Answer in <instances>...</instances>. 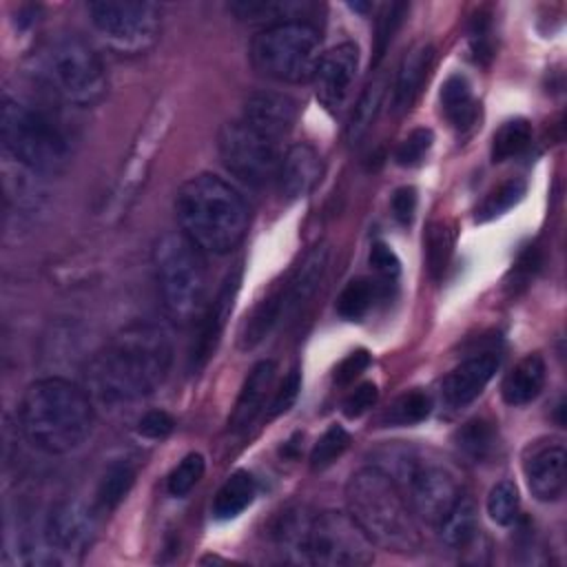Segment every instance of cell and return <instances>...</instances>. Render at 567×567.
Returning a JSON list of instances; mask_svg holds the SVG:
<instances>
[{
    "label": "cell",
    "mask_w": 567,
    "mask_h": 567,
    "mask_svg": "<svg viewBox=\"0 0 567 567\" xmlns=\"http://www.w3.org/2000/svg\"><path fill=\"white\" fill-rule=\"evenodd\" d=\"M370 266H372V270L379 275V279H383V281H394L396 277H399V272H401V261H399V257H396V252L388 246V244H383V241H377V244H372V248H370Z\"/></svg>",
    "instance_id": "obj_44"
},
{
    "label": "cell",
    "mask_w": 567,
    "mask_h": 567,
    "mask_svg": "<svg viewBox=\"0 0 567 567\" xmlns=\"http://www.w3.org/2000/svg\"><path fill=\"white\" fill-rule=\"evenodd\" d=\"M217 153L230 175L252 188H264L277 179V142L250 128L244 120L226 122L217 133Z\"/></svg>",
    "instance_id": "obj_12"
},
{
    "label": "cell",
    "mask_w": 567,
    "mask_h": 567,
    "mask_svg": "<svg viewBox=\"0 0 567 567\" xmlns=\"http://www.w3.org/2000/svg\"><path fill=\"white\" fill-rule=\"evenodd\" d=\"M383 465H374L390 474L403 489L408 505L416 518L439 527L463 489L454 472L432 458H423L412 450H388L381 454Z\"/></svg>",
    "instance_id": "obj_8"
},
{
    "label": "cell",
    "mask_w": 567,
    "mask_h": 567,
    "mask_svg": "<svg viewBox=\"0 0 567 567\" xmlns=\"http://www.w3.org/2000/svg\"><path fill=\"white\" fill-rule=\"evenodd\" d=\"M250 128L277 142L288 135L297 122V102L277 91H257L246 97L241 117Z\"/></svg>",
    "instance_id": "obj_17"
},
{
    "label": "cell",
    "mask_w": 567,
    "mask_h": 567,
    "mask_svg": "<svg viewBox=\"0 0 567 567\" xmlns=\"http://www.w3.org/2000/svg\"><path fill=\"white\" fill-rule=\"evenodd\" d=\"M374 560V543L350 516V512L326 509L312 514L303 565L321 567H361Z\"/></svg>",
    "instance_id": "obj_11"
},
{
    "label": "cell",
    "mask_w": 567,
    "mask_h": 567,
    "mask_svg": "<svg viewBox=\"0 0 567 567\" xmlns=\"http://www.w3.org/2000/svg\"><path fill=\"white\" fill-rule=\"evenodd\" d=\"M432 144H434V133H432V128L419 126V128H414L412 133H408V137L399 144V148H396V153H394V159H396V164L403 166V168L419 166V164L427 157Z\"/></svg>",
    "instance_id": "obj_42"
},
{
    "label": "cell",
    "mask_w": 567,
    "mask_h": 567,
    "mask_svg": "<svg viewBox=\"0 0 567 567\" xmlns=\"http://www.w3.org/2000/svg\"><path fill=\"white\" fill-rule=\"evenodd\" d=\"M275 372H277V365L270 359L259 361L248 372V377H246V381H244V385L239 390V396L235 401L233 414L228 419V430L230 432H244L259 416V412L264 410L266 396H268V392L272 388Z\"/></svg>",
    "instance_id": "obj_22"
},
{
    "label": "cell",
    "mask_w": 567,
    "mask_h": 567,
    "mask_svg": "<svg viewBox=\"0 0 567 567\" xmlns=\"http://www.w3.org/2000/svg\"><path fill=\"white\" fill-rule=\"evenodd\" d=\"M24 439L47 454H69L82 447L95 427L91 394L62 377L33 381L18 408Z\"/></svg>",
    "instance_id": "obj_2"
},
{
    "label": "cell",
    "mask_w": 567,
    "mask_h": 567,
    "mask_svg": "<svg viewBox=\"0 0 567 567\" xmlns=\"http://www.w3.org/2000/svg\"><path fill=\"white\" fill-rule=\"evenodd\" d=\"M456 447L474 463L489 461L498 447V432L487 419H472L463 423L454 434Z\"/></svg>",
    "instance_id": "obj_32"
},
{
    "label": "cell",
    "mask_w": 567,
    "mask_h": 567,
    "mask_svg": "<svg viewBox=\"0 0 567 567\" xmlns=\"http://www.w3.org/2000/svg\"><path fill=\"white\" fill-rule=\"evenodd\" d=\"M454 230L447 221H434L425 235V266L432 279H439L452 257Z\"/></svg>",
    "instance_id": "obj_36"
},
{
    "label": "cell",
    "mask_w": 567,
    "mask_h": 567,
    "mask_svg": "<svg viewBox=\"0 0 567 567\" xmlns=\"http://www.w3.org/2000/svg\"><path fill=\"white\" fill-rule=\"evenodd\" d=\"M312 514L308 509H288L281 514L277 527H275V543L284 560L303 565V549H306V536L310 527Z\"/></svg>",
    "instance_id": "obj_31"
},
{
    "label": "cell",
    "mask_w": 567,
    "mask_h": 567,
    "mask_svg": "<svg viewBox=\"0 0 567 567\" xmlns=\"http://www.w3.org/2000/svg\"><path fill=\"white\" fill-rule=\"evenodd\" d=\"M525 188H527L525 182L518 177H512V179L498 184L492 193H487V197L476 208V221L494 219V217L503 215L505 210H509L512 206H516L523 199Z\"/></svg>",
    "instance_id": "obj_37"
},
{
    "label": "cell",
    "mask_w": 567,
    "mask_h": 567,
    "mask_svg": "<svg viewBox=\"0 0 567 567\" xmlns=\"http://www.w3.org/2000/svg\"><path fill=\"white\" fill-rule=\"evenodd\" d=\"M346 503L374 545L394 554L419 551L421 536L414 514L390 474L374 465L354 472L346 485Z\"/></svg>",
    "instance_id": "obj_4"
},
{
    "label": "cell",
    "mask_w": 567,
    "mask_h": 567,
    "mask_svg": "<svg viewBox=\"0 0 567 567\" xmlns=\"http://www.w3.org/2000/svg\"><path fill=\"white\" fill-rule=\"evenodd\" d=\"M330 259V246L328 241H321L312 246L301 264L292 270V275L284 281V319L295 317L317 292V288L323 281V275L328 270Z\"/></svg>",
    "instance_id": "obj_19"
},
{
    "label": "cell",
    "mask_w": 567,
    "mask_h": 567,
    "mask_svg": "<svg viewBox=\"0 0 567 567\" xmlns=\"http://www.w3.org/2000/svg\"><path fill=\"white\" fill-rule=\"evenodd\" d=\"M439 532H441V540L454 551H465L476 543L481 532L478 516H476V505L467 494H461V498L454 503L447 516L439 523Z\"/></svg>",
    "instance_id": "obj_27"
},
{
    "label": "cell",
    "mask_w": 567,
    "mask_h": 567,
    "mask_svg": "<svg viewBox=\"0 0 567 567\" xmlns=\"http://www.w3.org/2000/svg\"><path fill=\"white\" fill-rule=\"evenodd\" d=\"M255 494H257L255 478L246 470H237L217 489L210 512L217 520L237 518L255 501Z\"/></svg>",
    "instance_id": "obj_29"
},
{
    "label": "cell",
    "mask_w": 567,
    "mask_h": 567,
    "mask_svg": "<svg viewBox=\"0 0 567 567\" xmlns=\"http://www.w3.org/2000/svg\"><path fill=\"white\" fill-rule=\"evenodd\" d=\"M441 111L450 126L458 133L470 131L476 124L478 117V104L474 100L472 86L465 75L452 73L443 84H441Z\"/></svg>",
    "instance_id": "obj_24"
},
{
    "label": "cell",
    "mask_w": 567,
    "mask_h": 567,
    "mask_svg": "<svg viewBox=\"0 0 567 567\" xmlns=\"http://www.w3.org/2000/svg\"><path fill=\"white\" fill-rule=\"evenodd\" d=\"M97 532V509L80 501L55 503L40 529V536L58 565L75 563L91 547Z\"/></svg>",
    "instance_id": "obj_13"
},
{
    "label": "cell",
    "mask_w": 567,
    "mask_h": 567,
    "mask_svg": "<svg viewBox=\"0 0 567 567\" xmlns=\"http://www.w3.org/2000/svg\"><path fill=\"white\" fill-rule=\"evenodd\" d=\"M299 390H301V374H299V370H290L284 377V381L279 383V388L275 390L272 399H270L268 419H275V416L288 412L295 405V401L299 396Z\"/></svg>",
    "instance_id": "obj_43"
},
{
    "label": "cell",
    "mask_w": 567,
    "mask_h": 567,
    "mask_svg": "<svg viewBox=\"0 0 567 567\" xmlns=\"http://www.w3.org/2000/svg\"><path fill=\"white\" fill-rule=\"evenodd\" d=\"M239 284H241V266L237 264L228 275L226 279L221 281L219 290L215 292V297L206 303V308L202 310L199 319L195 321L197 323V334H195V341L190 346V352H188V368L190 372H199L208 359L213 357L217 343H219V337L226 328V321L233 312V306H235V297L239 292Z\"/></svg>",
    "instance_id": "obj_14"
},
{
    "label": "cell",
    "mask_w": 567,
    "mask_h": 567,
    "mask_svg": "<svg viewBox=\"0 0 567 567\" xmlns=\"http://www.w3.org/2000/svg\"><path fill=\"white\" fill-rule=\"evenodd\" d=\"M520 498L512 481H498L487 494V514L496 525H512L518 516Z\"/></svg>",
    "instance_id": "obj_39"
},
{
    "label": "cell",
    "mask_w": 567,
    "mask_h": 567,
    "mask_svg": "<svg viewBox=\"0 0 567 567\" xmlns=\"http://www.w3.org/2000/svg\"><path fill=\"white\" fill-rule=\"evenodd\" d=\"M321 58V38L308 20L264 27L250 42L252 66L275 82L299 84L312 80Z\"/></svg>",
    "instance_id": "obj_9"
},
{
    "label": "cell",
    "mask_w": 567,
    "mask_h": 567,
    "mask_svg": "<svg viewBox=\"0 0 567 567\" xmlns=\"http://www.w3.org/2000/svg\"><path fill=\"white\" fill-rule=\"evenodd\" d=\"M173 368V343L155 323H133L117 332L91 361L89 392L109 405L151 396Z\"/></svg>",
    "instance_id": "obj_1"
},
{
    "label": "cell",
    "mask_w": 567,
    "mask_h": 567,
    "mask_svg": "<svg viewBox=\"0 0 567 567\" xmlns=\"http://www.w3.org/2000/svg\"><path fill=\"white\" fill-rule=\"evenodd\" d=\"M228 9L244 22L272 27L281 22L303 20L306 13L312 9V4L297 2V0H239V2H230Z\"/></svg>",
    "instance_id": "obj_25"
},
{
    "label": "cell",
    "mask_w": 567,
    "mask_h": 567,
    "mask_svg": "<svg viewBox=\"0 0 567 567\" xmlns=\"http://www.w3.org/2000/svg\"><path fill=\"white\" fill-rule=\"evenodd\" d=\"M545 385V361L540 354L523 357L503 379L501 396L507 405H527L532 403Z\"/></svg>",
    "instance_id": "obj_23"
},
{
    "label": "cell",
    "mask_w": 567,
    "mask_h": 567,
    "mask_svg": "<svg viewBox=\"0 0 567 567\" xmlns=\"http://www.w3.org/2000/svg\"><path fill=\"white\" fill-rule=\"evenodd\" d=\"M498 354L483 352L456 365L441 383L445 403L450 408H465L467 403H472L487 388L498 370Z\"/></svg>",
    "instance_id": "obj_18"
},
{
    "label": "cell",
    "mask_w": 567,
    "mask_h": 567,
    "mask_svg": "<svg viewBox=\"0 0 567 567\" xmlns=\"http://www.w3.org/2000/svg\"><path fill=\"white\" fill-rule=\"evenodd\" d=\"M102 42L120 55H144L162 31V9L146 0H100L86 4Z\"/></svg>",
    "instance_id": "obj_10"
},
{
    "label": "cell",
    "mask_w": 567,
    "mask_h": 567,
    "mask_svg": "<svg viewBox=\"0 0 567 567\" xmlns=\"http://www.w3.org/2000/svg\"><path fill=\"white\" fill-rule=\"evenodd\" d=\"M319 173H321V159L310 144L301 142L290 146L281 157L279 171H277L281 197L288 202L301 199L315 186V182L319 179Z\"/></svg>",
    "instance_id": "obj_21"
},
{
    "label": "cell",
    "mask_w": 567,
    "mask_h": 567,
    "mask_svg": "<svg viewBox=\"0 0 567 567\" xmlns=\"http://www.w3.org/2000/svg\"><path fill=\"white\" fill-rule=\"evenodd\" d=\"M432 412V396L425 390H410L394 399V403L385 410L383 423L385 425H414L430 416Z\"/></svg>",
    "instance_id": "obj_35"
},
{
    "label": "cell",
    "mask_w": 567,
    "mask_h": 567,
    "mask_svg": "<svg viewBox=\"0 0 567 567\" xmlns=\"http://www.w3.org/2000/svg\"><path fill=\"white\" fill-rule=\"evenodd\" d=\"M390 281L372 279V277H357L346 284L337 299V312L346 321H361L374 303L388 295Z\"/></svg>",
    "instance_id": "obj_28"
},
{
    "label": "cell",
    "mask_w": 567,
    "mask_h": 567,
    "mask_svg": "<svg viewBox=\"0 0 567 567\" xmlns=\"http://www.w3.org/2000/svg\"><path fill=\"white\" fill-rule=\"evenodd\" d=\"M133 483H135V467L128 461H117L109 465V470L102 474L97 485V494H95L97 509L102 512L115 509L126 498Z\"/></svg>",
    "instance_id": "obj_33"
},
{
    "label": "cell",
    "mask_w": 567,
    "mask_h": 567,
    "mask_svg": "<svg viewBox=\"0 0 567 567\" xmlns=\"http://www.w3.org/2000/svg\"><path fill=\"white\" fill-rule=\"evenodd\" d=\"M0 135L4 155L42 177L64 171L69 162L64 131L47 111L29 102L2 100Z\"/></svg>",
    "instance_id": "obj_7"
},
{
    "label": "cell",
    "mask_w": 567,
    "mask_h": 567,
    "mask_svg": "<svg viewBox=\"0 0 567 567\" xmlns=\"http://www.w3.org/2000/svg\"><path fill=\"white\" fill-rule=\"evenodd\" d=\"M357 73H359V47L357 44L343 42V44H337L330 51L321 53V58L315 66V73H312L317 100L330 113H339L352 93Z\"/></svg>",
    "instance_id": "obj_15"
},
{
    "label": "cell",
    "mask_w": 567,
    "mask_h": 567,
    "mask_svg": "<svg viewBox=\"0 0 567 567\" xmlns=\"http://www.w3.org/2000/svg\"><path fill=\"white\" fill-rule=\"evenodd\" d=\"M405 11H408V4H403V2H390V4H383V7H381L379 18H377L374 62H379V60L385 55V51H388V47H390L394 33H396V29H399L401 22H403Z\"/></svg>",
    "instance_id": "obj_41"
},
{
    "label": "cell",
    "mask_w": 567,
    "mask_h": 567,
    "mask_svg": "<svg viewBox=\"0 0 567 567\" xmlns=\"http://www.w3.org/2000/svg\"><path fill=\"white\" fill-rule=\"evenodd\" d=\"M532 142V124L525 117L507 120L492 137V159L505 162L520 155Z\"/></svg>",
    "instance_id": "obj_34"
},
{
    "label": "cell",
    "mask_w": 567,
    "mask_h": 567,
    "mask_svg": "<svg viewBox=\"0 0 567 567\" xmlns=\"http://www.w3.org/2000/svg\"><path fill=\"white\" fill-rule=\"evenodd\" d=\"M350 445V434L332 423L319 439L317 443L312 445V452H310V467L317 472V470H326L330 467Z\"/></svg>",
    "instance_id": "obj_38"
},
{
    "label": "cell",
    "mask_w": 567,
    "mask_h": 567,
    "mask_svg": "<svg viewBox=\"0 0 567 567\" xmlns=\"http://www.w3.org/2000/svg\"><path fill=\"white\" fill-rule=\"evenodd\" d=\"M370 365V354L365 350H354L350 352L346 359L339 361V365L332 372L334 383L339 385H348L352 383L361 372H365V368Z\"/></svg>",
    "instance_id": "obj_47"
},
{
    "label": "cell",
    "mask_w": 567,
    "mask_h": 567,
    "mask_svg": "<svg viewBox=\"0 0 567 567\" xmlns=\"http://www.w3.org/2000/svg\"><path fill=\"white\" fill-rule=\"evenodd\" d=\"M385 89H388V78L379 75L359 95V100L350 113L348 126H346V140L350 144H359L365 137V133L372 128V124L377 122L381 106H383Z\"/></svg>",
    "instance_id": "obj_30"
},
{
    "label": "cell",
    "mask_w": 567,
    "mask_h": 567,
    "mask_svg": "<svg viewBox=\"0 0 567 567\" xmlns=\"http://www.w3.org/2000/svg\"><path fill=\"white\" fill-rule=\"evenodd\" d=\"M173 427H175V421L166 410H148L137 421V434L153 441L166 439L173 432Z\"/></svg>",
    "instance_id": "obj_46"
},
{
    "label": "cell",
    "mask_w": 567,
    "mask_h": 567,
    "mask_svg": "<svg viewBox=\"0 0 567 567\" xmlns=\"http://www.w3.org/2000/svg\"><path fill=\"white\" fill-rule=\"evenodd\" d=\"M392 215L401 226H410L416 213V188L414 186H401L394 190L392 199Z\"/></svg>",
    "instance_id": "obj_48"
},
{
    "label": "cell",
    "mask_w": 567,
    "mask_h": 567,
    "mask_svg": "<svg viewBox=\"0 0 567 567\" xmlns=\"http://www.w3.org/2000/svg\"><path fill=\"white\" fill-rule=\"evenodd\" d=\"M204 470H206V461L199 452L186 454L168 474V481H166L168 494L175 498H184L202 481Z\"/></svg>",
    "instance_id": "obj_40"
},
{
    "label": "cell",
    "mask_w": 567,
    "mask_h": 567,
    "mask_svg": "<svg viewBox=\"0 0 567 567\" xmlns=\"http://www.w3.org/2000/svg\"><path fill=\"white\" fill-rule=\"evenodd\" d=\"M565 445L558 439H536L523 452V476L532 496L554 503L565 492Z\"/></svg>",
    "instance_id": "obj_16"
},
{
    "label": "cell",
    "mask_w": 567,
    "mask_h": 567,
    "mask_svg": "<svg viewBox=\"0 0 567 567\" xmlns=\"http://www.w3.org/2000/svg\"><path fill=\"white\" fill-rule=\"evenodd\" d=\"M432 62H434V47L427 40L416 42L401 58L396 66L394 84H392V100H390L394 113H405L412 109L414 100L419 97L427 80Z\"/></svg>",
    "instance_id": "obj_20"
},
{
    "label": "cell",
    "mask_w": 567,
    "mask_h": 567,
    "mask_svg": "<svg viewBox=\"0 0 567 567\" xmlns=\"http://www.w3.org/2000/svg\"><path fill=\"white\" fill-rule=\"evenodd\" d=\"M153 270L166 317L177 326L195 323L208 292L204 252L182 233H164L153 246Z\"/></svg>",
    "instance_id": "obj_6"
},
{
    "label": "cell",
    "mask_w": 567,
    "mask_h": 567,
    "mask_svg": "<svg viewBox=\"0 0 567 567\" xmlns=\"http://www.w3.org/2000/svg\"><path fill=\"white\" fill-rule=\"evenodd\" d=\"M179 233L202 252L228 255L250 228V208L246 199L226 179L213 173H199L186 179L175 197Z\"/></svg>",
    "instance_id": "obj_3"
},
{
    "label": "cell",
    "mask_w": 567,
    "mask_h": 567,
    "mask_svg": "<svg viewBox=\"0 0 567 567\" xmlns=\"http://www.w3.org/2000/svg\"><path fill=\"white\" fill-rule=\"evenodd\" d=\"M284 317V284L275 286L246 317L239 330V350H252Z\"/></svg>",
    "instance_id": "obj_26"
},
{
    "label": "cell",
    "mask_w": 567,
    "mask_h": 567,
    "mask_svg": "<svg viewBox=\"0 0 567 567\" xmlns=\"http://www.w3.org/2000/svg\"><path fill=\"white\" fill-rule=\"evenodd\" d=\"M377 399H379L377 385L370 383V381H365V383L357 385V388L343 399V408H341V410H343V414H346L348 419H359V416L365 414L370 408H374Z\"/></svg>",
    "instance_id": "obj_45"
},
{
    "label": "cell",
    "mask_w": 567,
    "mask_h": 567,
    "mask_svg": "<svg viewBox=\"0 0 567 567\" xmlns=\"http://www.w3.org/2000/svg\"><path fill=\"white\" fill-rule=\"evenodd\" d=\"M33 75L71 106H95L109 89L100 53L78 33L49 38L33 55Z\"/></svg>",
    "instance_id": "obj_5"
}]
</instances>
